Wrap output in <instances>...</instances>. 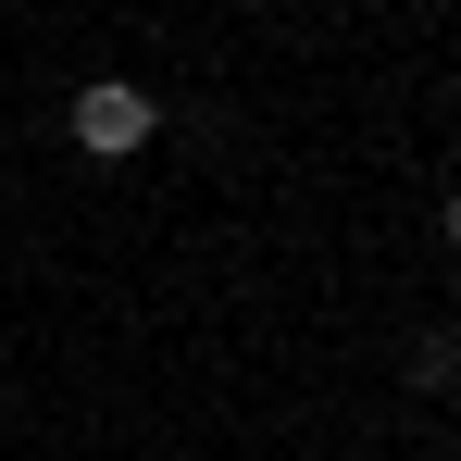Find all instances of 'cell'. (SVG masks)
<instances>
[{"instance_id": "cell-1", "label": "cell", "mask_w": 461, "mask_h": 461, "mask_svg": "<svg viewBox=\"0 0 461 461\" xmlns=\"http://www.w3.org/2000/svg\"><path fill=\"white\" fill-rule=\"evenodd\" d=\"M63 125H76V150H100V162H125V150H150V87H125V76H100V87H76V113H63Z\"/></svg>"}, {"instance_id": "cell-2", "label": "cell", "mask_w": 461, "mask_h": 461, "mask_svg": "<svg viewBox=\"0 0 461 461\" xmlns=\"http://www.w3.org/2000/svg\"><path fill=\"white\" fill-rule=\"evenodd\" d=\"M449 249H461V200H449Z\"/></svg>"}]
</instances>
